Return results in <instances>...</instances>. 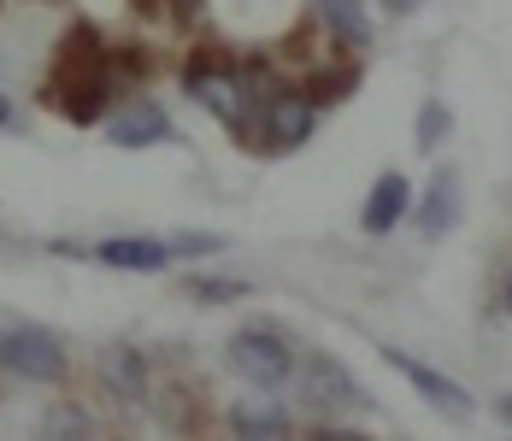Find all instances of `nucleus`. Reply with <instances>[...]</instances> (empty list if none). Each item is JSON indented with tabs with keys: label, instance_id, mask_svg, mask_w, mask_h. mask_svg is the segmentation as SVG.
Listing matches in <instances>:
<instances>
[{
	"label": "nucleus",
	"instance_id": "1",
	"mask_svg": "<svg viewBox=\"0 0 512 441\" xmlns=\"http://www.w3.org/2000/svg\"><path fill=\"white\" fill-rule=\"evenodd\" d=\"M53 95L65 106V118L71 124H95L106 112V95H112V71H106V53L95 42V30L89 24H77L71 36H65V48H59V65H53Z\"/></svg>",
	"mask_w": 512,
	"mask_h": 441
},
{
	"label": "nucleus",
	"instance_id": "2",
	"mask_svg": "<svg viewBox=\"0 0 512 441\" xmlns=\"http://www.w3.org/2000/svg\"><path fill=\"white\" fill-rule=\"evenodd\" d=\"M183 89L201 100L206 112H218L224 124H230V136H248L254 142V124H259V106L254 89H248V77H242V65L236 59H224V53H195L189 65H183Z\"/></svg>",
	"mask_w": 512,
	"mask_h": 441
},
{
	"label": "nucleus",
	"instance_id": "3",
	"mask_svg": "<svg viewBox=\"0 0 512 441\" xmlns=\"http://www.w3.org/2000/svg\"><path fill=\"white\" fill-rule=\"evenodd\" d=\"M0 365H6L12 377H24V383H59V377L71 371V359H65L59 336L36 330V324H12V330H0Z\"/></svg>",
	"mask_w": 512,
	"mask_h": 441
},
{
	"label": "nucleus",
	"instance_id": "4",
	"mask_svg": "<svg viewBox=\"0 0 512 441\" xmlns=\"http://www.w3.org/2000/svg\"><path fill=\"white\" fill-rule=\"evenodd\" d=\"M289 342L283 336H271V330H242L236 342H230V371L242 377V383H254V389H283V377H289Z\"/></svg>",
	"mask_w": 512,
	"mask_h": 441
},
{
	"label": "nucleus",
	"instance_id": "5",
	"mask_svg": "<svg viewBox=\"0 0 512 441\" xmlns=\"http://www.w3.org/2000/svg\"><path fill=\"white\" fill-rule=\"evenodd\" d=\"M259 124H265V136L259 147H277V153H289V147H301L312 136V124H318V106L307 95H271L265 100V112H259Z\"/></svg>",
	"mask_w": 512,
	"mask_h": 441
},
{
	"label": "nucleus",
	"instance_id": "6",
	"mask_svg": "<svg viewBox=\"0 0 512 441\" xmlns=\"http://www.w3.org/2000/svg\"><path fill=\"white\" fill-rule=\"evenodd\" d=\"M454 218H460V171H454V165H442V171L430 177V189H424L418 230H424V236H448V230H454Z\"/></svg>",
	"mask_w": 512,
	"mask_h": 441
},
{
	"label": "nucleus",
	"instance_id": "7",
	"mask_svg": "<svg viewBox=\"0 0 512 441\" xmlns=\"http://www.w3.org/2000/svg\"><path fill=\"white\" fill-rule=\"evenodd\" d=\"M301 389H307V406H324V412H336V406H365V394L354 389V377H348L336 359H312L307 377H301Z\"/></svg>",
	"mask_w": 512,
	"mask_h": 441
},
{
	"label": "nucleus",
	"instance_id": "8",
	"mask_svg": "<svg viewBox=\"0 0 512 441\" xmlns=\"http://www.w3.org/2000/svg\"><path fill=\"white\" fill-rule=\"evenodd\" d=\"M106 136L118 147H159V142H171V118L159 112L154 100H142V106H124V112L106 124Z\"/></svg>",
	"mask_w": 512,
	"mask_h": 441
},
{
	"label": "nucleus",
	"instance_id": "9",
	"mask_svg": "<svg viewBox=\"0 0 512 441\" xmlns=\"http://www.w3.org/2000/svg\"><path fill=\"white\" fill-rule=\"evenodd\" d=\"M383 359H389V365H395V371H401V377H407L412 389H418L424 400H430V406H436V412H465V406H471V400H465V389H460V383H448L442 371L418 365V359H407V353H395V347H389Z\"/></svg>",
	"mask_w": 512,
	"mask_h": 441
},
{
	"label": "nucleus",
	"instance_id": "10",
	"mask_svg": "<svg viewBox=\"0 0 512 441\" xmlns=\"http://www.w3.org/2000/svg\"><path fill=\"white\" fill-rule=\"evenodd\" d=\"M95 259L112 265V271H159L171 259V242H142V236H118V242H101Z\"/></svg>",
	"mask_w": 512,
	"mask_h": 441
},
{
	"label": "nucleus",
	"instance_id": "11",
	"mask_svg": "<svg viewBox=\"0 0 512 441\" xmlns=\"http://www.w3.org/2000/svg\"><path fill=\"white\" fill-rule=\"evenodd\" d=\"M407 200H412V195H407V183H401V177H383V183L365 195V212H359V224H365L371 236H383V230H395V224H401Z\"/></svg>",
	"mask_w": 512,
	"mask_h": 441
},
{
	"label": "nucleus",
	"instance_id": "12",
	"mask_svg": "<svg viewBox=\"0 0 512 441\" xmlns=\"http://www.w3.org/2000/svg\"><path fill=\"white\" fill-rule=\"evenodd\" d=\"M318 12H324V24H330L342 42H354V48H365V42H371V24H365V0H318Z\"/></svg>",
	"mask_w": 512,
	"mask_h": 441
},
{
	"label": "nucleus",
	"instance_id": "13",
	"mask_svg": "<svg viewBox=\"0 0 512 441\" xmlns=\"http://www.w3.org/2000/svg\"><path fill=\"white\" fill-rule=\"evenodd\" d=\"M101 377L124 394V400H136V394H142V359H136L130 347H112V353H106V365H101Z\"/></svg>",
	"mask_w": 512,
	"mask_h": 441
},
{
	"label": "nucleus",
	"instance_id": "14",
	"mask_svg": "<svg viewBox=\"0 0 512 441\" xmlns=\"http://www.w3.org/2000/svg\"><path fill=\"white\" fill-rule=\"evenodd\" d=\"M230 430L236 436H289V418L283 412H230Z\"/></svg>",
	"mask_w": 512,
	"mask_h": 441
},
{
	"label": "nucleus",
	"instance_id": "15",
	"mask_svg": "<svg viewBox=\"0 0 512 441\" xmlns=\"http://www.w3.org/2000/svg\"><path fill=\"white\" fill-rule=\"evenodd\" d=\"M42 430H48V436H89L95 424H89V412H77V406H59V412H48V418H42Z\"/></svg>",
	"mask_w": 512,
	"mask_h": 441
},
{
	"label": "nucleus",
	"instance_id": "16",
	"mask_svg": "<svg viewBox=\"0 0 512 441\" xmlns=\"http://www.w3.org/2000/svg\"><path fill=\"white\" fill-rule=\"evenodd\" d=\"M442 136H448V106H442V100H430V106L418 112V147H436Z\"/></svg>",
	"mask_w": 512,
	"mask_h": 441
},
{
	"label": "nucleus",
	"instance_id": "17",
	"mask_svg": "<svg viewBox=\"0 0 512 441\" xmlns=\"http://www.w3.org/2000/svg\"><path fill=\"white\" fill-rule=\"evenodd\" d=\"M218 236H201V230H183V236H171V253H189V259H201V253H218Z\"/></svg>",
	"mask_w": 512,
	"mask_h": 441
},
{
	"label": "nucleus",
	"instance_id": "18",
	"mask_svg": "<svg viewBox=\"0 0 512 441\" xmlns=\"http://www.w3.org/2000/svg\"><path fill=\"white\" fill-rule=\"evenodd\" d=\"M189 289L201 294V300H242V283H224V277H195V283H189Z\"/></svg>",
	"mask_w": 512,
	"mask_h": 441
},
{
	"label": "nucleus",
	"instance_id": "19",
	"mask_svg": "<svg viewBox=\"0 0 512 441\" xmlns=\"http://www.w3.org/2000/svg\"><path fill=\"white\" fill-rule=\"evenodd\" d=\"M171 6H177V18H183V24H189V18H201V0H171Z\"/></svg>",
	"mask_w": 512,
	"mask_h": 441
},
{
	"label": "nucleus",
	"instance_id": "20",
	"mask_svg": "<svg viewBox=\"0 0 512 441\" xmlns=\"http://www.w3.org/2000/svg\"><path fill=\"white\" fill-rule=\"evenodd\" d=\"M389 12H412V6H424V0H383Z\"/></svg>",
	"mask_w": 512,
	"mask_h": 441
},
{
	"label": "nucleus",
	"instance_id": "21",
	"mask_svg": "<svg viewBox=\"0 0 512 441\" xmlns=\"http://www.w3.org/2000/svg\"><path fill=\"white\" fill-rule=\"evenodd\" d=\"M6 124H12V100L0 95V130H6Z\"/></svg>",
	"mask_w": 512,
	"mask_h": 441
},
{
	"label": "nucleus",
	"instance_id": "22",
	"mask_svg": "<svg viewBox=\"0 0 512 441\" xmlns=\"http://www.w3.org/2000/svg\"><path fill=\"white\" fill-rule=\"evenodd\" d=\"M501 418H507V424H512V394H507V400H501Z\"/></svg>",
	"mask_w": 512,
	"mask_h": 441
},
{
	"label": "nucleus",
	"instance_id": "23",
	"mask_svg": "<svg viewBox=\"0 0 512 441\" xmlns=\"http://www.w3.org/2000/svg\"><path fill=\"white\" fill-rule=\"evenodd\" d=\"M507 306H512V283H507Z\"/></svg>",
	"mask_w": 512,
	"mask_h": 441
}]
</instances>
